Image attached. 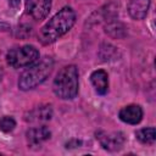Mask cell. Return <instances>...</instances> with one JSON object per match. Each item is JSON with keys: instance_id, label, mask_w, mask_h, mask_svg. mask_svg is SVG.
<instances>
[{"instance_id": "12", "label": "cell", "mask_w": 156, "mask_h": 156, "mask_svg": "<svg viewBox=\"0 0 156 156\" xmlns=\"http://www.w3.org/2000/svg\"><path fill=\"white\" fill-rule=\"evenodd\" d=\"M136 139L143 144H154L156 140V129L154 127L139 129L136 133Z\"/></svg>"}, {"instance_id": "7", "label": "cell", "mask_w": 156, "mask_h": 156, "mask_svg": "<svg viewBox=\"0 0 156 156\" xmlns=\"http://www.w3.org/2000/svg\"><path fill=\"white\" fill-rule=\"evenodd\" d=\"M150 7V0H128L127 10L133 20H143Z\"/></svg>"}, {"instance_id": "3", "label": "cell", "mask_w": 156, "mask_h": 156, "mask_svg": "<svg viewBox=\"0 0 156 156\" xmlns=\"http://www.w3.org/2000/svg\"><path fill=\"white\" fill-rule=\"evenodd\" d=\"M54 93L63 100L74 99L78 94V69L74 65L65 66L54 79Z\"/></svg>"}, {"instance_id": "1", "label": "cell", "mask_w": 156, "mask_h": 156, "mask_svg": "<svg viewBox=\"0 0 156 156\" xmlns=\"http://www.w3.org/2000/svg\"><path fill=\"white\" fill-rule=\"evenodd\" d=\"M76 22L74 11L66 6L61 9L49 22H46L39 32V40L44 44H51L57 40L61 35L67 33Z\"/></svg>"}, {"instance_id": "6", "label": "cell", "mask_w": 156, "mask_h": 156, "mask_svg": "<svg viewBox=\"0 0 156 156\" xmlns=\"http://www.w3.org/2000/svg\"><path fill=\"white\" fill-rule=\"evenodd\" d=\"M51 9V0H26L27 12L35 20H44Z\"/></svg>"}, {"instance_id": "4", "label": "cell", "mask_w": 156, "mask_h": 156, "mask_svg": "<svg viewBox=\"0 0 156 156\" xmlns=\"http://www.w3.org/2000/svg\"><path fill=\"white\" fill-rule=\"evenodd\" d=\"M38 57L39 52L33 45H24L10 50L6 55V61L13 68H22L34 63Z\"/></svg>"}, {"instance_id": "9", "label": "cell", "mask_w": 156, "mask_h": 156, "mask_svg": "<svg viewBox=\"0 0 156 156\" xmlns=\"http://www.w3.org/2000/svg\"><path fill=\"white\" fill-rule=\"evenodd\" d=\"M90 80L96 90V93L104 95L107 93V89H108V77H107V73L104 71V69H98V71H94L90 76Z\"/></svg>"}, {"instance_id": "8", "label": "cell", "mask_w": 156, "mask_h": 156, "mask_svg": "<svg viewBox=\"0 0 156 156\" xmlns=\"http://www.w3.org/2000/svg\"><path fill=\"white\" fill-rule=\"evenodd\" d=\"M119 118L129 124H136L143 118V110L139 105H128L119 111Z\"/></svg>"}, {"instance_id": "11", "label": "cell", "mask_w": 156, "mask_h": 156, "mask_svg": "<svg viewBox=\"0 0 156 156\" xmlns=\"http://www.w3.org/2000/svg\"><path fill=\"white\" fill-rule=\"evenodd\" d=\"M51 116H52L51 106L44 105V106H39L34 108L33 111H30L28 116L24 117V119L28 122H44V121H49Z\"/></svg>"}, {"instance_id": "5", "label": "cell", "mask_w": 156, "mask_h": 156, "mask_svg": "<svg viewBox=\"0 0 156 156\" xmlns=\"http://www.w3.org/2000/svg\"><path fill=\"white\" fill-rule=\"evenodd\" d=\"M96 139L99 140L100 145L108 151H117L122 149L124 144V135L121 132H98L96 133Z\"/></svg>"}, {"instance_id": "2", "label": "cell", "mask_w": 156, "mask_h": 156, "mask_svg": "<svg viewBox=\"0 0 156 156\" xmlns=\"http://www.w3.org/2000/svg\"><path fill=\"white\" fill-rule=\"evenodd\" d=\"M54 67V61L51 57L45 56L39 61L29 65L28 68L21 74L18 79V87L22 90H29L43 83L48 76L51 73Z\"/></svg>"}, {"instance_id": "13", "label": "cell", "mask_w": 156, "mask_h": 156, "mask_svg": "<svg viewBox=\"0 0 156 156\" xmlns=\"http://www.w3.org/2000/svg\"><path fill=\"white\" fill-rule=\"evenodd\" d=\"M15 127H16V122L12 117L4 116L2 118H0V130L7 133V132H11Z\"/></svg>"}, {"instance_id": "10", "label": "cell", "mask_w": 156, "mask_h": 156, "mask_svg": "<svg viewBox=\"0 0 156 156\" xmlns=\"http://www.w3.org/2000/svg\"><path fill=\"white\" fill-rule=\"evenodd\" d=\"M51 133L46 127H38V128H32L27 132V140L28 144H30L32 146L39 145L43 141L48 140L50 138Z\"/></svg>"}]
</instances>
